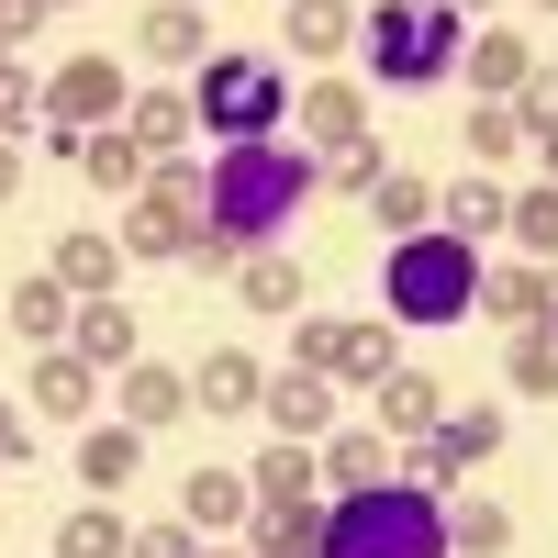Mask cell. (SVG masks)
<instances>
[{"label": "cell", "instance_id": "7bdbcfd3", "mask_svg": "<svg viewBox=\"0 0 558 558\" xmlns=\"http://www.w3.org/2000/svg\"><path fill=\"white\" fill-rule=\"evenodd\" d=\"M0 202H23V146H0Z\"/></svg>", "mask_w": 558, "mask_h": 558}, {"label": "cell", "instance_id": "1f68e13d", "mask_svg": "<svg viewBox=\"0 0 558 558\" xmlns=\"http://www.w3.org/2000/svg\"><path fill=\"white\" fill-rule=\"evenodd\" d=\"M525 78H536V57L514 34H470V89H525Z\"/></svg>", "mask_w": 558, "mask_h": 558}, {"label": "cell", "instance_id": "ab89813d", "mask_svg": "<svg viewBox=\"0 0 558 558\" xmlns=\"http://www.w3.org/2000/svg\"><path fill=\"white\" fill-rule=\"evenodd\" d=\"M23 112H45V89L23 68H0V134H23Z\"/></svg>", "mask_w": 558, "mask_h": 558}, {"label": "cell", "instance_id": "60d3db41", "mask_svg": "<svg viewBox=\"0 0 558 558\" xmlns=\"http://www.w3.org/2000/svg\"><path fill=\"white\" fill-rule=\"evenodd\" d=\"M380 179H391L380 146H336V191H380Z\"/></svg>", "mask_w": 558, "mask_h": 558}, {"label": "cell", "instance_id": "ac0fdd59", "mask_svg": "<svg viewBox=\"0 0 558 558\" xmlns=\"http://www.w3.org/2000/svg\"><path fill=\"white\" fill-rule=\"evenodd\" d=\"M179 413H191L179 368H123V425H179Z\"/></svg>", "mask_w": 558, "mask_h": 558}, {"label": "cell", "instance_id": "836d02e7", "mask_svg": "<svg viewBox=\"0 0 558 558\" xmlns=\"http://www.w3.org/2000/svg\"><path fill=\"white\" fill-rule=\"evenodd\" d=\"M12 324H23L34 347H57V324H68V279H23V291H12Z\"/></svg>", "mask_w": 558, "mask_h": 558}, {"label": "cell", "instance_id": "d6a6232c", "mask_svg": "<svg viewBox=\"0 0 558 558\" xmlns=\"http://www.w3.org/2000/svg\"><path fill=\"white\" fill-rule=\"evenodd\" d=\"M368 213H380L391 235H425V223H436V191H425V179H402V168H391L380 191H368Z\"/></svg>", "mask_w": 558, "mask_h": 558}, {"label": "cell", "instance_id": "ba28073f", "mask_svg": "<svg viewBox=\"0 0 558 558\" xmlns=\"http://www.w3.org/2000/svg\"><path fill=\"white\" fill-rule=\"evenodd\" d=\"M492 447H502V413H492V402H470V413H447V425L413 447V458H425V481H447V492H458V470H481Z\"/></svg>", "mask_w": 558, "mask_h": 558}, {"label": "cell", "instance_id": "d4e9b609", "mask_svg": "<svg viewBox=\"0 0 558 558\" xmlns=\"http://www.w3.org/2000/svg\"><path fill=\"white\" fill-rule=\"evenodd\" d=\"M57 558H134V525L112 514V502H89V514L57 525Z\"/></svg>", "mask_w": 558, "mask_h": 558}, {"label": "cell", "instance_id": "7402d4cb", "mask_svg": "<svg viewBox=\"0 0 558 558\" xmlns=\"http://www.w3.org/2000/svg\"><path fill=\"white\" fill-rule=\"evenodd\" d=\"M246 481L235 470H191V481H179V514H191V525H246Z\"/></svg>", "mask_w": 558, "mask_h": 558}, {"label": "cell", "instance_id": "74e56055", "mask_svg": "<svg viewBox=\"0 0 558 558\" xmlns=\"http://www.w3.org/2000/svg\"><path fill=\"white\" fill-rule=\"evenodd\" d=\"M470 146H481V157H514V146H525V123L502 112V101H481V112H470Z\"/></svg>", "mask_w": 558, "mask_h": 558}, {"label": "cell", "instance_id": "e575fe53", "mask_svg": "<svg viewBox=\"0 0 558 558\" xmlns=\"http://www.w3.org/2000/svg\"><path fill=\"white\" fill-rule=\"evenodd\" d=\"M502 536H514V525H502V502H458V514H447V547H458V558H492Z\"/></svg>", "mask_w": 558, "mask_h": 558}, {"label": "cell", "instance_id": "2e32d148", "mask_svg": "<svg viewBox=\"0 0 558 558\" xmlns=\"http://www.w3.org/2000/svg\"><path fill=\"white\" fill-rule=\"evenodd\" d=\"M391 324H336V357H324V380H368V391H380L391 380Z\"/></svg>", "mask_w": 558, "mask_h": 558}, {"label": "cell", "instance_id": "9c48e42d", "mask_svg": "<svg viewBox=\"0 0 558 558\" xmlns=\"http://www.w3.org/2000/svg\"><path fill=\"white\" fill-rule=\"evenodd\" d=\"M302 134H313L324 157H336V146H368V101H357L347 78H313V89H302Z\"/></svg>", "mask_w": 558, "mask_h": 558}, {"label": "cell", "instance_id": "e0dca14e", "mask_svg": "<svg viewBox=\"0 0 558 558\" xmlns=\"http://www.w3.org/2000/svg\"><path fill=\"white\" fill-rule=\"evenodd\" d=\"M380 425H391V436H436V425H447V402H436L425 368H391V380H380Z\"/></svg>", "mask_w": 558, "mask_h": 558}, {"label": "cell", "instance_id": "d590c367", "mask_svg": "<svg viewBox=\"0 0 558 558\" xmlns=\"http://www.w3.org/2000/svg\"><path fill=\"white\" fill-rule=\"evenodd\" d=\"M525 235V257H558V191H514V213H502Z\"/></svg>", "mask_w": 558, "mask_h": 558}, {"label": "cell", "instance_id": "44dd1931", "mask_svg": "<svg viewBox=\"0 0 558 558\" xmlns=\"http://www.w3.org/2000/svg\"><path fill=\"white\" fill-rule=\"evenodd\" d=\"M268 413H279V436H324V413H336V380H324V368H291V380L268 391Z\"/></svg>", "mask_w": 558, "mask_h": 558}, {"label": "cell", "instance_id": "8992f818", "mask_svg": "<svg viewBox=\"0 0 558 558\" xmlns=\"http://www.w3.org/2000/svg\"><path fill=\"white\" fill-rule=\"evenodd\" d=\"M191 235H202V179H191V168H157L146 191H134L123 246H134V257H191Z\"/></svg>", "mask_w": 558, "mask_h": 558}, {"label": "cell", "instance_id": "4fadbf2b", "mask_svg": "<svg viewBox=\"0 0 558 558\" xmlns=\"http://www.w3.org/2000/svg\"><path fill=\"white\" fill-rule=\"evenodd\" d=\"M235 291H246V313H302V257H279V246H246V268H235Z\"/></svg>", "mask_w": 558, "mask_h": 558}, {"label": "cell", "instance_id": "484cf974", "mask_svg": "<svg viewBox=\"0 0 558 558\" xmlns=\"http://www.w3.org/2000/svg\"><path fill=\"white\" fill-rule=\"evenodd\" d=\"M324 481H336V492H380V481H391V447L357 425V436H336V447H324Z\"/></svg>", "mask_w": 558, "mask_h": 558}, {"label": "cell", "instance_id": "9a60e30c", "mask_svg": "<svg viewBox=\"0 0 558 558\" xmlns=\"http://www.w3.org/2000/svg\"><path fill=\"white\" fill-rule=\"evenodd\" d=\"M57 279L78 302H112V279H123V246L112 235H57Z\"/></svg>", "mask_w": 558, "mask_h": 558}, {"label": "cell", "instance_id": "7c38bea8", "mask_svg": "<svg viewBox=\"0 0 558 558\" xmlns=\"http://www.w3.org/2000/svg\"><path fill=\"white\" fill-rule=\"evenodd\" d=\"M89 402H101V380H89V357H78V347H45V368H34V413H57V425H78Z\"/></svg>", "mask_w": 558, "mask_h": 558}, {"label": "cell", "instance_id": "4316f807", "mask_svg": "<svg viewBox=\"0 0 558 558\" xmlns=\"http://www.w3.org/2000/svg\"><path fill=\"white\" fill-rule=\"evenodd\" d=\"M313 481H324V458H302V436H279V447L257 458V481H246V492H257V502H302Z\"/></svg>", "mask_w": 558, "mask_h": 558}, {"label": "cell", "instance_id": "4dcf8cb0", "mask_svg": "<svg viewBox=\"0 0 558 558\" xmlns=\"http://www.w3.org/2000/svg\"><path fill=\"white\" fill-rule=\"evenodd\" d=\"M134 45H146L157 68H191V57H202V12H191V0H179V12H146V23H134Z\"/></svg>", "mask_w": 558, "mask_h": 558}, {"label": "cell", "instance_id": "277c9868", "mask_svg": "<svg viewBox=\"0 0 558 558\" xmlns=\"http://www.w3.org/2000/svg\"><path fill=\"white\" fill-rule=\"evenodd\" d=\"M368 68L391 89H425L458 68V0H380L368 12Z\"/></svg>", "mask_w": 558, "mask_h": 558}, {"label": "cell", "instance_id": "f1b7e54d", "mask_svg": "<svg viewBox=\"0 0 558 558\" xmlns=\"http://www.w3.org/2000/svg\"><path fill=\"white\" fill-rule=\"evenodd\" d=\"M78 168H89V191H134V179H146V146H134V134H78Z\"/></svg>", "mask_w": 558, "mask_h": 558}, {"label": "cell", "instance_id": "5bb4252c", "mask_svg": "<svg viewBox=\"0 0 558 558\" xmlns=\"http://www.w3.org/2000/svg\"><path fill=\"white\" fill-rule=\"evenodd\" d=\"M324 547V502H257V558H313Z\"/></svg>", "mask_w": 558, "mask_h": 558}, {"label": "cell", "instance_id": "c3c4849f", "mask_svg": "<svg viewBox=\"0 0 558 558\" xmlns=\"http://www.w3.org/2000/svg\"><path fill=\"white\" fill-rule=\"evenodd\" d=\"M191 12H202V0H191Z\"/></svg>", "mask_w": 558, "mask_h": 558}, {"label": "cell", "instance_id": "603a6c76", "mask_svg": "<svg viewBox=\"0 0 558 558\" xmlns=\"http://www.w3.org/2000/svg\"><path fill=\"white\" fill-rule=\"evenodd\" d=\"M68 347H78L89 368H123V357H134V313H123V302H78V336H68Z\"/></svg>", "mask_w": 558, "mask_h": 558}, {"label": "cell", "instance_id": "d6986e66", "mask_svg": "<svg viewBox=\"0 0 558 558\" xmlns=\"http://www.w3.org/2000/svg\"><path fill=\"white\" fill-rule=\"evenodd\" d=\"M123 134L146 146V168H157V157H179V146H191V89H157V101H134V123H123Z\"/></svg>", "mask_w": 558, "mask_h": 558}, {"label": "cell", "instance_id": "52a82bcc", "mask_svg": "<svg viewBox=\"0 0 558 558\" xmlns=\"http://www.w3.org/2000/svg\"><path fill=\"white\" fill-rule=\"evenodd\" d=\"M134 101V89H123V68L112 57H68L57 78H45V112H57L68 134H112V112Z\"/></svg>", "mask_w": 558, "mask_h": 558}, {"label": "cell", "instance_id": "f6af8a7d", "mask_svg": "<svg viewBox=\"0 0 558 558\" xmlns=\"http://www.w3.org/2000/svg\"><path fill=\"white\" fill-rule=\"evenodd\" d=\"M45 12H78V0H45Z\"/></svg>", "mask_w": 558, "mask_h": 558}, {"label": "cell", "instance_id": "3957f363", "mask_svg": "<svg viewBox=\"0 0 558 558\" xmlns=\"http://www.w3.org/2000/svg\"><path fill=\"white\" fill-rule=\"evenodd\" d=\"M481 302V246H458L447 223L391 246V324H458Z\"/></svg>", "mask_w": 558, "mask_h": 558}, {"label": "cell", "instance_id": "ee69618b", "mask_svg": "<svg viewBox=\"0 0 558 558\" xmlns=\"http://www.w3.org/2000/svg\"><path fill=\"white\" fill-rule=\"evenodd\" d=\"M547 179H558V134H547Z\"/></svg>", "mask_w": 558, "mask_h": 558}, {"label": "cell", "instance_id": "b9f144b4", "mask_svg": "<svg viewBox=\"0 0 558 558\" xmlns=\"http://www.w3.org/2000/svg\"><path fill=\"white\" fill-rule=\"evenodd\" d=\"M12 458H23V413L0 402V470H12Z\"/></svg>", "mask_w": 558, "mask_h": 558}, {"label": "cell", "instance_id": "83f0119b", "mask_svg": "<svg viewBox=\"0 0 558 558\" xmlns=\"http://www.w3.org/2000/svg\"><path fill=\"white\" fill-rule=\"evenodd\" d=\"M514 391H536V402H558V324H514Z\"/></svg>", "mask_w": 558, "mask_h": 558}, {"label": "cell", "instance_id": "7a4b0ae2", "mask_svg": "<svg viewBox=\"0 0 558 558\" xmlns=\"http://www.w3.org/2000/svg\"><path fill=\"white\" fill-rule=\"evenodd\" d=\"M313 558H447V514H436V492H402V481L336 492Z\"/></svg>", "mask_w": 558, "mask_h": 558}, {"label": "cell", "instance_id": "f546056e", "mask_svg": "<svg viewBox=\"0 0 558 558\" xmlns=\"http://www.w3.org/2000/svg\"><path fill=\"white\" fill-rule=\"evenodd\" d=\"M502 213H514V191H492V179H458V191H447V235H458V246H481Z\"/></svg>", "mask_w": 558, "mask_h": 558}, {"label": "cell", "instance_id": "cb8c5ba5", "mask_svg": "<svg viewBox=\"0 0 558 558\" xmlns=\"http://www.w3.org/2000/svg\"><path fill=\"white\" fill-rule=\"evenodd\" d=\"M481 302H492V313H514V324H558V268L536 257L525 279H481Z\"/></svg>", "mask_w": 558, "mask_h": 558}, {"label": "cell", "instance_id": "f35d334b", "mask_svg": "<svg viewBox=\"0 0 558 558\" xmlns=\"http://www.w3.org/2000/svg\"><path fill=\"white\" fill-rule=\"evenodd\" d=\"M134 558H202V547H191V514H168V525H134Z\"/></svg>", "mask_w": 558, "mask_h": 558}, {"label": "cell", "instance_id": "30bf717a", "mask_svg": "<svg viewBox=\"0 0 558 558\" xmlns=\"http://www.w3.org/2000/svg\"><path fill=\"white\" fill-rule=\"evenodd\" d=\"M134 470H146V425H89V436H78V481L101 492V502H112Z\"/></svg>", "mask_w": 558, "mask_h": 558}, {"label": "cell", "instance_id": "6da1fadb", "mask_svg": "<svg viewBox=\"0 0 558 558\" xmlns=\"http://www.w3.org/2000/svg\"><path fill=\"white\" fill-rule=\"evenodd\" d=\"M313 146H279V134H257V146H223L213 168H202V223L223 246H268L279 223H291L302 202H313Z\"/></svg>", "mask_w": 558, "mask_h": 558}, {"label": "cell", "instance_id": "5b68a950", "mask_svg": "<svg viewBox=\"0 0 558 558\" xmlns=\"http://www.w3.org/2000/svg\"><path fill=\"white\" fill-rule=\"evenodd\" d=\"M279 101H291V89H279V68L268 57H202V123L223 134V146H257V134H279Z\"/></svg>", "mask_w": 558, "mask_h": 558}, {"label": "cell", "instance_id": "7dc6e473", "mask_svg": "<svg viewBox=\"0 0 558 558\" xmlns=\"http://www.w3.org/2000/svg\"><path fill=\"white\" fill-rule=\"evenodd\" d=\"M536 12H558V0H536Z\"/></svg>", "mask_w": 558, "mask_h": 558}, {"label": "cell", "instance_id": "bcb514c9", "mask_svg": "<svg viewBox=\"0 0 558 558\" xmlns=\"http://www.w3.org/2000/svg\"><path fill=\"white\" fill-rule=\"evenodd\" d=\"M458 12H481V0H458Z\"/></svg>", "mask_w": 558, "mask_h": 558}, {"label": "cell", "instance_id": "8d00e7d4", "mask_svg": "<svg viewBox=\"0 0 558 558\" xmlns=\"http://www.w3.org/2000/svg\"><path fill=\"white\" fill-rule=\"evenodd\" d=\"M514 123L536 134V146H547V134H558V68H536V78L514 89Z\"/></svg>", "mask_w": 558, "mask_h": 558}, {"label": "cell", "instance_id": "8fae6325", "mask_svg": "<svg viewBox=\"0 0 558 558\" xmlns=\"http://www.w3.org/2000/svg\"><path fill=\"white\" fill-rule=\"evenodd\" d=\"M191 402H202V413H257L268 380H257V357H246V347H213V357H202V380H191Z\"/></svg>", "mask_w": 558, "mask_h": 558}, {"label": "cell", "instance_id": "ffe728a7", "mask_svg": "<svg viewBox=\"0 0 558 558\" xmlns=\"http://www.w3.org/2000/svg\"><path fill=\"white\" fill-rule=\"evenodd\" d=\"M357 0H291V57H347Z\"/></svg>", "mask_w": 558, "mask_h": 558}]
</instances>
